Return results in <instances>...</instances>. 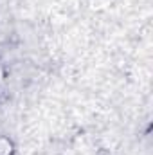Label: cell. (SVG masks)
<instances>
[{
  "mask_svg": "<svg viewBox=\"0 0 153 155\" xmlns=\"http://www.w3.org/2000/svg\"><path fill=\"white\" fill-rule=\"evenodd\" d=\"M13 153V143L5 137H0V155H11Z\"/></svg>",
  "mask_w": 153,
  "mask_h": 155,
  "instance_id": "cell-1",
  "label": "cell"
},
{
  "mask_svg": "<svg viewBox=\"0 0 153 155\" xmlns=\"http://www.w3.org/2000/svg\"><path fill=\"white\" fill-rule=\"evenodd\" d=\"M110 5V0H92V9H105Z\"/></svg>",
  "mask_w": 153,
  "mask_h": 155,
  "instance_id": "cell-2",
  "label": "cell"
}]
</instances>
